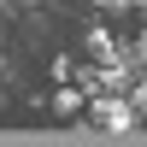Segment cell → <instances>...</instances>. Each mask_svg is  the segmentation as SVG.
I'll return each instance as SVG.
<instances>
[{
    "label": "cell",
    "instance_id": "1",
    "mask_svg": "<svg viewBox=\"0 0 147 147\" xmlns=\"http://www.w3.org/2000/svg\"><path fill=\"white\" fill-rule=\"evenodd\" d=\"M94 124L100 129H129V106L124 100H94Z\"/></svg>",
    "mask_w": 147,
    "mask_h": 147
}]
</instances>
